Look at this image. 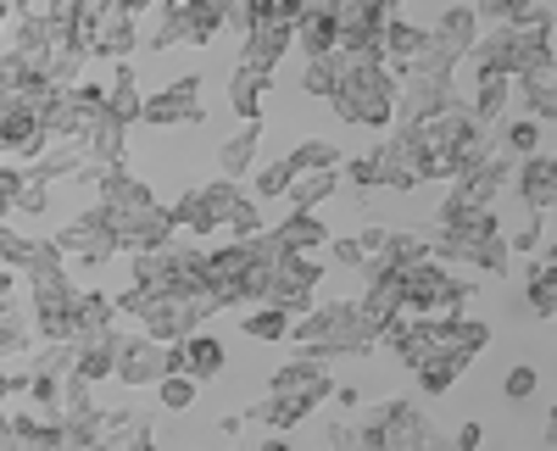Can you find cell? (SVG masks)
<instances>
[{
    "instance_id": "6da1fadb",
    "label": "cell",
    "mask_w": 557,
    "mask_h": 451,
    "mask_svg": "<svg viewBox=\"0 0 557 451\" xmlns=\"http://www.w3.org/2000/svg\"><path fill=\"white\" fill-rule=\"evenodd\" d=\"M335 89H330V112L351 128H374L385 134L396 123V73L385 62H362L335 51Z\"/></svg>"
},
{
    "instance_id": "7a4b0ae2",
    "label": "cell",
    "mask_w": 557,
    "mask_h": 451,
    "mask_svg": "<svg viewBox=\"0 0 557 451\" xmlns=\"http://www.w3.org/2000/svg\"><path fill=\"white\" fill-rule=\"evenodd\" d=\"M285 340H296L301 351H312V356H323V363H335V356H368L380 346V335H374V324L357 312V301H312L301 318L290 324V335Z\"/></svg>"
},
{
    "instance_id": "3957f363",
    "label": "cell",
    "mask_w": 557,
    "mask_h": 451,
    "mask_svg": "<svg viewBox=\"0 0 557 451\" xmlns=\"http://www.w3.org/2000/svg\"><path fill=\"white\" fill-rule=\"evenodd\" d=\"M469 301H474V279L451 274L446 262L424 256V262L401 267V312L407 318H441V312H462Z\"/></svg>"
},
{
    "instance_id": "277c9868",
    "label": "cell",
    "mask_w": 557,
    "mask_h": 451,
    "mask_svg": "<svg viewBox=\"0 0 557 451\" xmlns=\"http://www.w3.org/2000/svg\"><path fill=\"white\" fill-rule=\"evenodd\" d=\"M51 246H57L73 267H107V262L117 256V235H112V223H107L101 206H89V212H78L73 223H62V229L51 235Z\"/></svg>"
},
{
    "instance_id": "5b68a950",
    "label": "cell",
    "mask_w": 557,
    "mask_h": 451,
    "mask_svg": "<svg viewBox=\"0 0 557 451\" xmlns=\"http://www.w3.org/2000/svg\"><path fill=\"white\" fill-rule=\"evenodd\" d=\"M201 117H207V107H201V73H184L168 89H151V96L139 101V123H151V128H196Z\"/></svg>"
},
{
    "instance_id": "8992f818",
    "label": "cell",
    "mask_w": 557,
    "mask_h": 451,
    "mask_svg": "<svg viewBox=\"0 0 557 451\" xmlns=\"http://www.w3.org/2000/svg\"><path fill=\"white\" fill-rule=\"evenodd\" d=\"M368 156H374V167H380V190H401V196H407V190H418V185H430V178H424V146H418L401 123H396Z\"/></svg>"
},
{
    "instance_id": "52a82bcc",
    "label": "cell",
    "mask_w": 557,
    "mask_h": 451,
    "mask_svg": "<svg viewBox=\"0 0 557 451\" xmlns=\"http://www.w3.org/2000/svg\"><path fill=\"white\" fill-rule=\"evenodd\" d=\"M451 101H462V96H457V78H446V73H418V67H407V73L396 78V123H424V117L446 112Z\"/></svg>"
},
{
    "instance_id": "ba28073f",
    "label": "cell",
    "mask_w": 557,
    "mask_h": 451,
    "mask_svg": "<svg viewBox=\"0 0 557 451\" xmlns=\"http://www.w3.org/2000/svg\"><path fill=\"white\" fill-rule=\"evenodd\" d=\"M368 429H374L380 451H418L424 435H430V418H424V408H418L412 396H391V401H380V408L368 413Z\"/></svg>"
},
{
    "instance_id": "9c48e42d",
    "label": "cell",
    "mask_w": 557,
    "mask_h": 451,
    "mask_svg": "<svg viewBox=\"0 0 557 451\" xmlns=\"http://www.w3.org/2000/svg\"><path fill=\"white\" fill-rule=\"evenodd\" d=\"M162 374H173V346L151 340V335H123L117 340V363H112V379L128 385V390H146L157 385Z\"/></svg>"
},
{
    "instance_id": "30bf717a",
    "label": "cell",
    "mask_w": 557,
    "mask_h": 451,
    "mask_svg": "<svg viewBox=\"0 0 557 451\" xmlns=\"http://www.w3.org/2000/svg\"><path fill=\"white\" fill-rule=\"evenodd\" d=\"M330 390H335L330 363H323V356H312V351H296L290 363H285V368H273V379H268V396L307 401L312 413H318V401H330Z\"/></svg>"
},
{
    "instance_id": "8fae6325",
    "label": "cell",
    "mask_w": 557,
    "mask_h": 451,
    "mask_svg": "<svg viewBox=\"0 0 557 451\" xmlns=\"http://www.w3.org/2000/svg\"><path fill=\"white\" fill-rule=\"evenodd\" d=\"M296 51V23L285 17H262L240 34V67H257V73H278V62H285Z\"/></svg>"
},
{
    "instance_id": "7c38bea8",
    "label": "cell",
    "mask_w": 557,
    "mask_h": 451,
    "mask_svg": "<svg viewBox=\"0 0 557 451\" xmlns=\"http://www.w3.org/2000/svg\"><path fill=\"white\" fill-rule=\"evenodd\" d=\"M507 185L519 190V201H524L535 217H546V212L557 206V151H530V156H519Z\"/></svg>"
},
{
    "instance_id": "4fadbf2b",
    "label": "cell",
    "mask_w": 557,
    "mask_h": 451,
    "mask_svg": "<svg viewBox=\"0 0 557 451\" xmlns=\"http://www.w3.org/2000/svg\"><path fill=\"white\" fill-rule=\"evenodd\" d=\"M513 101L535 123H552L557 117V57H546V62H535V67H524L513 78Z\"/></svg>"
},
{
    "instance_id": "5bb4252c",
    "label": "cell",
    "mask_w": 557,
    "mask_h": 451,
    "mask_svg": "<svg viewBox=\"0 0 557 451\" xmlns=\"http://www.w3.org/2000/svg\"><path fill=\"white\" fill-rule=\"evenodd\" d=\"M223 363H228V351H223V340H218V335L190 329V335H184V340L173 346V374H190L196 385L218 379V374H223Z\"/></svg>"
},
{
    "instance_id": "9a60e30c",
    "label": "cell",
    "mask_w": 557,
    "mask_h": 451,
    "mask_svg": "<svg viewBox=\"0 0 557 451\" xmlns=\"http://www.w3.org/2000/svg\"><path fill=\"white\" fill-rule=\"evenodd\" d=\"M45 151V128L28 107H7L0 112V162H34Z\"/></svg>"
},
{
    "instance_id": "2e32d148",
    "label": "cell",
    "mask_w": 557,
    "mask_h": 451,
    "mask_svg": "<svg viewBox=\"0 0 557 451\" xmlns=\"http://www.w3.org/2000/svg\"><path fill=\"white\" fill-rule=\"evenodd\" d=\"M139 45V17L123 12H101L96 34H89V62H128Z\"/></svg>"
},
{
    "instance_id": "e0dca14e",
    "label": "cell",
    "mask_w": 557,
    "mask_h": 451,
    "mask_svg": "<svg viewBox=\"0 0 557 451\" xmlns=\"http://www.w3.org/2000/svg\"><path fill=\"white\" fill-rule=\"evenodd\" d=\"M117 329H96V335H78L73 340V374L89 379V385H107L112 379V363H117Z\"/></svg>"
},
{
    "instance_id": "ac0fdd59",
    "label": "cell",
    "mask_w": 557,
    "mask_h": 451,
    "mask_svg": "<svg viewBox=\"0 0 557 451\" xmlns=\"http://www.w3.org/2000/svg\"><path fill=\"white\" fill-rule=\"evenodd\" d=\"M257 146H262V123H240L228 140L218 146V178H251V162H257Z\"/></svg>"
},
{
    "instance_id": "d6986e66",
    "label": "cell",
    "mask_w": 557,
    "mask_h": 451,
    "mask_svg": "<svg viewBox=\"0 0 557 451\" xmlns=\"http://www.w3.org/2000/svg\"><path fill=\"white\" fill-rule=\"evenodd\" d=\"M268 89H273V73H257V67H235V73H228V107H235L240 123H262Z\"/></svg>"
},
{
    "instance_id": "ffe728a7",
    "label": "cell",
    "mask_w": 557,
    "mask_h": 451,
    "mask_svg": "<svg viewBox=\"0 0 557 451\" xmlns=\"http://www.w3.org/2000/svg\"><path fill=\"white\" fill-rule=\"evenodd\" d=\"M84 162H96V167H107V162H123L128 156V128L112 117V112H101L96 123H89V134H84Z\"/></svg>"
},
{
    "instance_id": "44dd1931",
    "label": "cell",
    "mask_w": 557,
    "mask_h": 451,
    "mask_svg": "<svg viewBox=\"0 0 557 451\" xmlns=\"http://www.w3.org/2000/svg\"><path fill=\"white\" fill-rule=\"evenodd\" d=\"M268 235L285 251H318V246H330V223L318 212H290L285 223H268Z\"/></svg>"
},
{
    "instance_id": "7402d4cb",
    "label": "cell",
    "mask_w": 557,
    "mask_h": 451,
    "mask_svg": "<svg viewBox=\"0 0 557 451\" xmlns=\"http://www.w3.org/2000/svg\"><path fill=\"white\" fill-rule=\"evenodd\" d=\"M168 217H173V235H196V240H207V235L218 229L212 201H207V190H201V185H196V190H184V196L168 206Z\"/></svg>"
},
{
    "instance_id": "603a6c76",
    "label": "cell",
    "mask_w": 557,
    "mask_h": 451,
    "mask_svg": "<svg viewBox=\"0 0 557 451\" xmlns=\"http://www.w3.org/2000/svg\"><path fill=\"white\" fill-rule=\"evenodd\" d=\"M341 146L330 140V134H307V140L301 146H290L285 151V167L290 173H341Z\"/></svg>"
},
{
    "instance_id": "cb8c5ba5",
    "label": "cell",
    "mask_w": 557,
    "mask_h": 451,
    "mask_svg": "<svg viewBox=\"0 0 557 451\" xmlns=\"http://www.w3.org/2000/svg\"><path fill=\"white\" fill-rule=\"evenodd\" d=\"M507 107H513V78H502V73H491V78H474V117L485 123V128H502L507 123Z\"/></svg>"
},
{
    "instance_id": "d4e9b609",
    "label": "cell",
    "mask_w": 557,
    "mask_h": 451,
    "mask_svg": "<svg viewBox=\"0 0 557 451\" xmlns=\"http://www.w3.org/2000/svg\"><path fill=\"white\" fill-rule=\"evenodd\" d=\"M139 84H134V62H112V84H107V112L123 123V128H134L139 123Z\"/></svg>"
},
{
    "instance_id": "484cf974",
    "label": "cell",
    "mask_w": 557,
    "mask_h": 451,
    "mask_svg": "<svg viewBox=\"0 0 557 451\" xmlns=\"http://www.w3.org/2000/svg\"><path fill=\"white\" fill-rule=\"evenodd\" d=\"M441 45H451V51H462L469 57V45L480 39V17H474V7H457V0H446V12L435 17V28H430Z\"/></svg>"
},
{
    "instance_id": "4316f807",
    "label": "cell",
    "mask_w": 557,
    "mask_h": 451,
    "mask_svg": "<svg viewBox=\"0 0 557 451\" xmlns=\"http://www.w3.org/2000/svg\"><path fill=\"white\" fill-rule=\"evenodd\" d=\"M246 424H268L273 435H290L301 418H312V408L307 401H285V396H268V401H257V408H246L240 413Z\"/></svg>"
},
{
    "instance_id": "83f0119b",
    "label": "cell",
    "mask_w": 557,
    "mask_h": 451,
    "mask_svg": "<svg viewBox=\"0 0 557 451\" xmlns=\"http://www.w3.org/2000/svg\"><path fill=\"white\" fill-rule=\"evenodd\" d=\"M335 190H341V173H296L285 201H290V212H318L323 201H335Z\"/></svg>"
},
{
    "instance_id": "f1b7e54d",
    "label": "cell",
    "mask_w": 557,
    "mask_h": 451,
    "mask_svg": "<svg viewBox=\"0 0 557 451\" xmlns=\"http://www.w3.org/2000/svg\"><path fill=\"white\" fill-rule=\"evenodd\" d=\"M524 296H530V312H535V318H546V324H552V312H557V262H546V256H535V262H530V274H524Z\"/></svg>"
},
{
    "instance_id": "f546056e",
    "label": "cell",
    "mask_w": 557,
    "mask_h": 451,
    "mask_svg": "<svg viewBox=\"0 0 557 451\" xmlns=\"http://www.w3.org/2000/svg\"><path fill=\"white\" fill-rule=\"evenodd\" d=\"M178 45H190V23H184V7H173V0H157L151 51H178Z\"/></svg>"
},
{
    "instance_id": "4dcf8cb0",
    "label": "cell",
    "mask_w": 557,
    "mask_h": 451,
    "mask_svg": "<svg viewBox=\"0 0 557 451\" xmlns=\"http://www.w3.org/2000/svg\"><path fill=\"white\" fill-rule=\"evenodd\" d=\"M496 140H502L507 156L546 151V146H541V140H546V123H535V117H513V123H502V128H496Z\"/></svg>"
},
{
    "instance_id": "1f68e13d",
    "label": "cell",
    "mask_w": 557,
    "mask_h": 451,
    "mask_svg": "<svg viewBox=\"0 0 557 451\" xmlns=\"http://www.w3.org/2000/svg\"><path fill=\"white\" fill-rule=\"evenodd\" d=\"M73 312H78V335H96V329H112L117 324V306H112L107 290H78Z\"/></svg>"
},
{
    "instance_id": "d6a6232c",
    "label": "cell",
    "mask_w": 557,
    "mask_h": 451,
    "mask_svg": "<svg viewBox=\"0 0 557 451\" xmlns=\"http://www.w3.org/2000/svg\"><path fill=\"white\" fill-rule=\"evenodd\" d=\"M296 51L301 57H330L335 51V17H296Z\"/></svg>"
},
{
    "instance_id": "836d02e7",
    "label": "cell",
    "mask_w": 557,
    "mask_h": 451,
    "mask_svg": "<svg viewBox=\"0 0 557 451\" xmlns=\"http://www.w3.org/2000/svg\"><path fill=\"white\" fill-rule=\"evenodd\" d=\"M290 324H296L290 312H278V306H257V312H246V318H240V335H246V340H268V346H273V340H285V335H290Z\"/></svg>"
},
{
    "instance_id": "e575fe53",
    "label": "cell",
    "mask_w": 557,
    "mask_h": 451,
    "mask_svg": "<svg viewBox=\"0 0 557 451\" xmlns=\"http://www.w3.org/2000/svg\"><path fill=\"white\" fill-rule=\"evenodd\" d=\"M28 374L67 379V374H73V340H39V351L28 356Z\"/></svg>"
},
{
    "instance_id": "d590c367",
    "label": "cell",
    "mask_w": 557,
    "mask_h": 451,
    "mask_svg": "<svg viewBox=\"0 0 557 451\" xmlns=\"http://www.w3.org/2000/svg\"><path fill=\"white\" fill-rule=\"evenodd\" d=\"M412 374H418V390H424V396H446L469 368H457L451 356H430V363H418Z\"/></svg>"
},
{
    "instance_id": "8d00e7d4",
    "label": "cell",
    "mask_w": 557,
    "mask_h": 451,
    "mask_svg": "<svg viewBox=\"0 0 557 451\" xmlns=\"http://www.w3.org/2000/svg\"><path fill=\"white\" fill-rule=\"evenodd\" d=\"M196 396H201V385H196L190 374H162V379H157V401H162L168 413H190Z\"/></svg>"
},
{
    "instance_id": "74e56055",
    "label": "cell",
    "mask_w": 557,
    "mask_h": 451,
    "mask_svg": "<svg viewBox=\"0 0 557 451\" xmlns=\"http://www.w3.org/2000/svg\"><path fill=\"white\" fill-rule=\"evenodd\" d=\"M28 346H34V324L7 306L0 312V356H28Z\"/></svg>"
},
{
    "instance_id": "f35d334b",
    "label": "cell",
    "mask_w": 557,
    "mask_h": 451,
    "mask_svg": "<svg viewBox=\"0 0 557 451\" xmlns=\"http://www.w3.org/2000/svg\"><path fill=\"white\" fill-rule=\"evenodd\" d=\"M335 51L330 57H307V73H301V96H312V101H330V89H335Z\"/></svg>"
},
{
    "instance_id": "ab89813d",
    "label": "cell",
    "mask_w": 557,
    "mask_h": 451,
    "mask_svg": "<svg viewBox=\"0 0 557 451\" xmlns=\"http://www.w3.org/2000/svg\"><path fill=\"white\" fill-rule=\"evenodd\" d=\"M323 446L330 451H380V440H374V429L368 424H330V435H323Z\"/></svg>"
},
{
    "instance_id": "60d3db41",
    "label": "cell",
    "mask_w": 557,
    "mask_h": 451,
    "mask_svg": "<svg viewBox=\"0 0 557 451\" xmlns=\"http://www.w3.org/2000/svg\"><path fill=\"white\" fill-rule=\"evenodd\" d=\"M502 240H507V251H513V256H530V251H541V246H546V217H535V212H530V217L519 223L513 235L502 229Z\"/></svg>"
},
{
    "instance_id": "b9f144b4",
    "label": "cell",
    "mask_w": 557,
    "mask_h": 451,
    "mask_svg": "<svg viewBox=\"0 0 557 451\" xmlns=\"http://www.w3.org/2000/svg\"><path fill=\"white\" fill-rule=\"evenodd\" d=\"M207 201H212V217H218V229H223V223H228V212H235L246 196H240V185H235V178H207Z\"/></svg>"
},
{
    "instance_id": "7bdbcfd3",
    "label": "cell",
    "mask_w": 557,
    "mask_h": 451,
    "mask_svg": "<svg viewBox=\"0 0 557 451\" xmlns=\"http://www.w3.org/2000/svg\"><path fill=\"white\" fill-rule=\"evenodd\" d=\"M341 173H346V185H351L362 201L380 190V167H374V156H368V151H362V156H351V162H341Z\"/></svg>"
},
{
    "instance_id": "ee69618b",
    "label": "cell",
    "mask_w": 557,
    "mask_h": 451,
    "mask_svg": "<svg viewBox=\"0 0 557 451\" xmlns=\"http://www.w3.org/2000/svg\"><path fill=\"white\" fill-rule=\"evenodd\" d=\"M535 390H541V368H530V363H513L502 374V396L507 401H530Z\"/></svg>"
},
{
    "instance_id": "f6af8a7d",
    "label": "cell",
    "mask_w": 557,
    "mask_h": 451,
    "mask_svg": "<svg viewBox=\"0 0 557 451\" xmlns=\"http://www.w3.org/2000/svg\"><path fill=\"white\" fill-rule=\"evenodd\" d=\"M223 229L235 235V240H251V235H262V229H268V223H262V206H257V201L246 196V201H240L235 212H228V223H223Z\"/></svg>"
},
{
    "instance_id": "bcb514c9",
    "label": "cell",
    "mask_w": 557,
    "mask_h": 451,
    "mask_svg": "<svg viewBox=\"0 0 557 451\" xmlns=\"http://www.w3.org/2000/svg\"><path fill=\"white\" fill-rule=\"evenodd\" d=\"M290 167H285V156H278V162H268L262 173H257V201H278V196H285L290 190Z\"/></svg>"
},
{
    "instance_id": "7dc6e473",
    "label": "cell",
    "mask_w": 557,
    "mask_h": 451,
    "mask_svg": "<svg viewBox=\"0 0 557 451\" xmlns=\"http://www.w3.org/2000/svg\"><path fill=\"white\" fill-rule=\"evenodd\" d=\"M28 240H34V235H17L12 223H0V267H23V256H28Z\"/></svg>"
},
{
    "instance_id": "c3c4849f",
    "label": "cell",
    "mask_w": 557,
    "mask_h": 451,
    "mask_svg": "<svg viewBox=\"0 0 557 451\" xmlns=\"http://www.w3.org/2000/svg\"><path fill=\"white\" fill-rule=\"evenodd\" d=\"M28 73H34V67H28V62L12 51V45H7V51H0V89H7V96H17V84H23Z\"/></svg>"
},
{
    "instance_id": "681fc988",
    "label": "cell",
    "mask_w": 557,
    "mask_h": 451,
    "mask_svg": "<svg viewBox=\"0 0 557 451\" xmlns=\"http://www.w3.org/2000/svg\"><path fill=\"white\" fill-rule=\"evenodd\" d=\"M330 262H335V267H351V274H357V267L368 262V251H362L357 235H351V240H330Z\"/></svg>"
},
{
    "instance_id": "f907efd6",
    "label": "cell",
    "mask_w": 557,
    "mask_h": 451,
    "mask_svg": "<svg viewBox=\"0 0 557 451\" xmlns=\"http://www.w3.org/2000/svg\"><path fill=\"white\" fill-rule=\"evenodd\" d=\"M480 440H485V429H480V424H462V429L451 435V446H457V451H480Z\"/></svg>"
},
{
    "instance_id": "816d5d0a",
    "label": "cell",
    "mask_w": 557,
    "mask_h": 451,
    "mask_svg": "<svg viewBox=\"0 0 557 451\" xmlns=\"http://www.w3.org/2000/svg\"><path fill=\"white\" fill-rule=\"evenodd\" d=\"M17 296V267H0V301Z\"/></svg>"
},
{
    "instance_id": "f5cc1de1",
    "label": "cell",
    "mask_w": 557,
    "mask_h": 451,
    "mask_svg": "<svg viewBox=\"0 0 557 451\" xmlns=\"http://www.w3.org/2000/svg\"><path fill=\"white\" fill-rule=\"evenodd\" d=\"M418 451H457V446H451V435H435V429H430V435H424V446H418Z\"/></svg>"
},
{
    "instance_id": "db71d44e",
    "label": "cell",
    "mask_w": 557,
    "mask_h": 451,
    "mask_svg": "<svg viewBox=\"0 0 557 451\" xmlns=\"http://www.w3.org/2000/svg\"><path fill=\"white\" fill-rule=\"evenodd\" d=\"M362 7L374 12V17H396V7H401V0H362Z\"/></svg>"
},
{
    "instance_id": "11a10c76",
    "label": "cell",
    "mask_w": 557,
    "mask_h": 451,
    "mask_svg": "<svg viewBox=\"0 0 557 451\" xmlns=\"http://www.w3.org/2000/svg\"><path fill=\"white\" fill-rule=\"evenodd\" d=\"M335 401H341V408H362V390H357V385H341Z\"/></svg>"
},
{
    "instance_id": "9f6ffc18",
    "label": "cell",
    "mask_w": 557,
    "mask_h": 451,
    "mask_svg": "<svg viewBox=\"0 0 557 451\" xmlns=\"http://www.w3.org/2000/svg\"><path fill=\"white\" fill-rule=\"evenodd\" d=\"M251 451H296V446H290L285 435H268V440H262V446H251Z\"/></svg>"
},
{
    "instance_id": "6f0895ef",
    "label": "cell",
    "mask_w": 557,
    "mask_h": 451,
    "mask_svg": "<svg viewBox=\"0 0 557 451\" xmlns=\"http://www.w3.org/2000/svg\"><path fill=\"white\" fill-rule=\"evenodd\" d=\"M0 451H17V435H12V424H7V413H0Z\"/></svg>"
},
{
    "instance_id": "680465c9",
    "label": "cell",
    "mask_w": 557,
    "mask_h": 451,
    "mask_svg": "<svg viewBox=\"0 0 557 451\" xmlns=\"http://www.w3.org/2000/svg\"><path fill=\"white\" fill-rule=\"evenodd\" d=\"M218 429H223V435H228V440H235V435H240V429H246V418H240V413H228V418H223V424H218Z\"/></svg>"
},
{
    "instance_id": "91938a15",
    "label": "cell",
    "mask_w": 557,
    "mask_h": 451,
    "mask_svg": "<svg viewBox=\"0 0 557 451\" xmlns=\"http://www.w3.org/2000/svg\"><path fill=\"white\" fill-rule=\"evenodd\" d=\"M7 7H12V12H34V7H39V0H7Z\"/></svg>"
},
{
    "instance_id": "94428289",
    "label": "cell",
    "mask_w": 557,
    "mask_h": 451,
    "mask_svg": "<svg viewBox=\"0 0 557 451\" xmlns=\"http://www.w3.org/2000/svg\"><path fill=\"white\" fill-rule=\"evenodd\" d=\"M0 217H12V201H7V190H0Z\"/></svg>"
},
{
    "instance_id": "6125c7cd",
    "label": "cell",
    "mask_w": 557,
    "mask_h": 451,
    "mask_svg": "<svg viewBox=\"0 0 557 451\" xmlns=\"http://www.w3.org/2000/svg\"><path fill=\"white\" fill-rule=\"evenodd\" d=\"M7 17H12V7H7V0H0V28H7Z\"/></svg>"
},
{
    "instance_id": "be15d7a7",
    "label": "cell",
    "mask_w": 557,
    "mask_h": 451,
    "mask_svg": "<svg viewBox=\"0 0 557 451\" xmlns=\"http://www.w3.org/2000/svg\"><path fill=\"white\" fill-rule=\"evenodd\" d=\"M457 7H474V0H457Z\"/></svg>"
},
{
    "instance_id": "e7e4bbea",
    "label": "cell",
    "mask_w": 557,
    "mask_h": 451,
    "mask_svg": "<svg viewBox=\"0 0 557 451\" xmlns=\"http://www.w3.org/2000/svg\"><path fill=\"white\" fill-rule=\"evenodd\" d=\"M7 306H12V301H0V312H7Z\"/></svg>"
}]
</instances>
